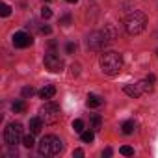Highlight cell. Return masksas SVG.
I'll use <instances>...</instances> for the list:
<instances>
[{
  "instance_id": "6da1fadb",
  "label": "cell",
  "mask_w": 158,
  "mask_h": 158,
  "mask_svg": "<svg viewBox=\"0 0 158 158\" xmlns=\"http://www.w3.org/2000/svg\"><path fill=\"white\" fill-rule=\"evenodd\" d=\"M99 63H101V69H102L104 74L115 76V74H119L121 69H123V56L117 54V52H114V50H110V52H104V54L101 56Z\"/></svg>"
},
{
  "instance_id": "7a4b0ae2",
  "label": "cell",
  "mask_w": 158,
  "mask_h": 158,
  "mask_svg": "<svg viewBox=\"0 0 158 158\" xmlns=\"http://www.w3.org/2000/svg\"><path fill=\"white\" fill-rule=\"evenodd\" d=\"M37 151L43 156H56V154H60L63 151V141L58 136H52V134L50 136H43L39 145H37Z\"/></svg>"
},
{
  "instance_id": "3957f363",
  "label": "cell",
  "mask_w": 158,
  "mask_h": 158,
  "mask_svg": "<svg viewBox=\"0 0 158 158\" xmlns=\"http://www.w3.org/2000/svg\"><path fill=\"white\" fill-rule=\"evenodd\" d=\"M147 15L145 13H141V11H132V13H128V17L125 19V28H127V32L130 34V35H138V34H141V32H145V28H147Z\"/></svg>"
},
{
  "instance_id": "277c9868",
  "label": "cell",
  "mask_w": 158,
  "mask_h": 158,
  "mask_svg": "<svg viewBox=\"0 0 158 158\" xmlns=\"http://www.w3.org/2000/svg\"><path fill=\"white\" fill-rule=\"evenodd\" d=\"M39 114H41L39 117L43 119L45 125H56V123L60 121V117H61L60 104H56V102H52V101H47V102L41 106Z\"/></svg>"
},
{
  "instance_id": "5b68a950",
  "label": "cell",
  "mask_w": 158,
  "mask_h": 158,
  "mask_svg": "<svg viewBox=\"0 0 158 158\" xmlns=\"http://www.w3.org/2000/svg\"><path fill=\"white\" fill-rule=\"evenodd\" d=\"M23 125L21 123H10L8 127H6V130H4V139H6V143L8 145H17V143H21L23 141Z\"/></svg>"
},
{
  "instance_id": "8992f818",
  "label": "cell",
  "mask_w": 158,
  "mask_h": 158,
  "mask_svg": "<svg viewBox=\"0 0 158 158\" xmlns=\"http://www.w3.org/2000/svg\"><path fill=\"white\" fill-rule=\"evenodd\" d=\"M151 88H152V86H151L149 80H139V82H136V84H128V86H125V93L130 95V97H139V95L151 91Z\"/></svg>"
},
{
  "instance_id": "52a82bcc",
  "label": "cell",
  "mask_w": 158,
  "mask_h": 158,
  "mask_svg": "<svg viewBox=\"0 0 158 158\" xmlns=\"http://www.w3.org/2000/svg\"><path fill=\"white\" fill-rule=\"evenodd\" d=\"M108 41H110V39H108V35L104 34V30H102V32H93V34L88 37V47H89L91 50H101Z\"/></svg>"
},
{
  "instance_id": "ba28073f",
  "label": "cell",
  "mask_w": 158,
  "mask_h": 158,
  "mask_svg": "<svg viewBox=\"0 0 158 158\" xmlns=\"http://www.w3.org/2000/svg\"><path fill=\"white\" fill-rule=\"evenodd\" d=\"M45 67L50 73H60L63 69V60L56 52H48V54H45Z\"/></svg>"
},
{
  "instance_id": "9c48e42d",
  "label": "cell",
  "mask_w": 158,
  "mask_h": 158,
  "mask_svg": "<svg viewBox=\"0 0 158 158\" xmlns=\"http://www.w3.org/2000/svg\"><path fill=\"white\" fill-rule=\"evenodd\" d=\"M32 43H34V39H32V35L26 34V32H17V34L13 35V45H15L17 48H26V47H30Z\"/></svg>"
},
{
  "instance_id": "30bf717a",
  "label": "cell",
  "mask_w": 158,
  "mask_h": 158,
  "mask_svg": "<svg viewBox=\"0 0 158 158\" xmlns=\"http://www.w3.org/2000/svg\"><path fill=\"white\" fill-rule=\"evenodd\" d=\"M28 127H30L32 134H41V130H43V119L41 117H32Z\"/></svg>"
},
{
  "instance_id": "8fae6325",
  "label": "cell",
  "mask_w": 158,
  "mask_h": 158,
  "mask_svg": "<svg viewBox=\"0 0 158 158\" xmlns=\"http://www.w3.org/2000/svg\"><path fill=\"white\" fill-rule=\"evenodd\" d=\"M54 95H56V88L54 86H45V88L39 89V97L45 99V101H50Z\"/></svg>"
},
{
  "instance_id": "7c38bea8",
  "label": "cell",
  "mask_w": 158,
  "mask_h": 158,
  "mask_svg": "<svg viewBox=\"0 0 158 158\" xmlns=\"http://www.w3.org/2000/svg\"><path fill=\"white\" fill-rule=\"evenodd\" d=\"M102 102H104V99H101L99 95H93V93H89L88 95V101H86V104L89 108H99V106H102Z\"/></svg>"
},
{
  "instance_id": "4fadbf2b",
  "label": "cell",
  "mask_w": 158,
  "mask_h": 158,
  "mask_svg": "<svg viewBox=\"0 0 158 158\" xmlns=\"http://www.w3.org/2000/svg\"><path fill=\"white\" fill-rule=\"evenodd\" d=\"M80 138H82L84 143H91V141L95 139V134H93V130H84V132L80 134Z\"/></svg>"
},
{
  "instance_id": "5bb4252c",
  "label": "cell",
  "mask_w": 158,
  "mask_h": 158,
  "mask_svg": "<svg viewBox=\"0 0 158 158\" xmlns=\"http://www.w3.org/2000/svg\"><path fill=\"white\" fill-rule=\"evenodd\" d=\"M34 136H35V134H32V132H30L28 136H24V138H23V145H24L26 149H32V147L35 145V141H34Z\"/></svg>"
},
{
  "instance_id": "9a60e30c",
  "label": "cell",
  "mask_w": 158,
  "mask_h": 158,
  "mask_svg": "<svg viewBox=\"0 0 158 158\" xmlns=\"http://www.w3.org/2000/svg\"><path fill=\"white\" fill-rule=\"evenodd\" d=\"M26 110V102L24 101H15L13 102V112L15 114H21V112H24Z\"/></svg>"
},
{
  "instance_id": "2e32d148",
  "label": "cell",
  "mask_w": 158,
  "mask_h": 158,
  "mask_svg": "<svg viewBox=\"0 0 158 158\" xmlns=\"http://www.w3.org/2000/svg\"><path fill=\"white\" fill-rule=\"evenodd\" d=\"M101 123H102L101 115L93 114V115H91V128H93V130H99V128H101Z\"/></svg>"
},
{
  "instance_id": "e0dca14e",
  "label": "cell",
  "mask_w": 158,
  "mask_h": 158,
  "mask_svg": "<svg viewBox=\"0 0 158 158\" xmlns=\"http://www.w3.org/2000/svg\"><path fill=\"white\" fill-rule=\"evenodd\" d=\"M134 127H136V125H134V121H125L121 128H123V132H125V134H132V132H134Z\"/></svg>"
},
{
  "instance_id": "ac0fdd59",
  "label": "cell",
  "mask_w": 158,
  "mask_h": 158,
  "mask_svg": "<svg viewBox=\"0 0 158 158\" xmlns=\"http://www.w3.org/2000/svg\"><path fill=\"white\" fill-rule=\"evenodd\" d=\"M73 128H74V132H84V121L82 119H74L73 121Z\"/></svg>"
},
{
  "instance_id": "d6986e66",
  "label": "cell",
  "mask_w": 158,
  "mask_h": 158,
  "mask_svg": "<svg viewBox=\"0 0 158 158\" xmlns=\"http://www.w3.org/2000/svg\"><path fill=\"white\" fill-rule=\"evenodd\" d=\"M0 15H2V17H10L11 15V6L10 4H2V6H0Z\"/></svg>"
},
{
  "instance_id": "ffe728a7",
  "label": "cell",
  "mask_w": 158,
  "mask_h": 158,
  "mask_svg": "<svg viewBox=\"0 0 158 158\" xmlns=\"http://www.w3.org/2000/svg\"><path fill=\"white\" fill-rule=\"evenodd\" d=\"M119 152H121L123 156H132V154H134V149L128 147V145H123V147L119 149Z\"/></svg>"
},
{
  "instance_id": "44dd1931",
  "label": "cell",
  "mask_w": 158,
  "mask_h": 158,
  "mask_svg": "<svg viewBox=\"0 0 158 158\" xmlns=\"http://www.w3.org/2000/svg\"><path fill=\"white\" fill-rule=\"evenodd\" d=\"M41 17H43V19H50V17H52V10H50L48 6H45V8L41 10Z\"/></svg>"
},
{
  "instance_id": "7402d4cb",
  "label": "cell",
  "mask_w": 158,
  "mask_h": 158,
  "mask_svg": "<svg viewBox=\"0 0 158 158\" xmlns=\"http://www.w3.org/2000/svg\"><path fill=\"white\" fill-rule=\"evenodd\" d=\"M34 95V88H23V97H32Z\"/></svg>"
},
{
  "instance_id": "603a6c76",
  "label": "cell",
  "mask_w": 158,
  "mask_h": 158,
  "mask_svg": "<svg viewBox=\"0 0 158 158\" xmlns=\"http://www.w3.org/2000/svg\"><path fill=\"white\" fill-rule=\"evenodd\" d=\"M65 50H67V54H73V52L76 50V45H74V43H67V47H65Z\"/></svg>"
},
{
  "instance_id": "cb8c5ba5",
  "label": "cell",
  "mask_w": 158,
  "mask_h": 158,
  "mask_svg": "<svg viewBox=\"0 0 158 158\" xmlns=\"http://www.w3.org/2000/svg\"><path fill=\"white\" fill-rule=\"evenodd\" d=\"M63 26H67V24H71V15H65V17H61V21H60Z\"/></svg>"
},
{
  "instance_id": "d4e9b609",
  "label": "cell",
  "mask_w": 158,
  "mask_h": 158,
  "mask_svg": "<svg viewBox=\"0 0 158 158\" xmlns=\"http://www.w3.org/2000/svg\"><path fill=\"white\" fill-rule=\"evenodd\" d=\"M71 69H73V71H71L73 74H78V71H80V65H78V63H73V65H71Z\"/></svg>"
},
{
  "instance_id": "484cf974",
  "label": "cell",
  "mask_w": 158,
  "mask_h": 158,
  "mask_svg": "<svg viewBox=\"0 0 158 158\" xmlns=\"http://www.w3.org/2000/svg\"><path fill=\"white\" fill-rule=\"evenodd\" d=\"M73 154H74V156H78V158H80V156H84V151H82V149H76V151H74Z\"/></svg>"
},
{
  "instance_id": "4316f807",
  "label": "cell",
  "mask_w": 158,
  "mask_h": 158,
  "mask_svg": "<svg viewBox=\"0 0 158 158\" xmlns=\"http://www.w3.org/2000/svg\"><path fill=\"white\" fill-rule=\"evenodd\" d=\"M50 32H52L50 26H43V28H41V34H50Z\"/></svg>"
},
{
  "instance_id": "83f0119b",
  "label": "cell",
  "mask_w": 158,
  "mask_h": 158,
  "mask_svg": "<svg viewBox=\"0 0 158 158\" xmlns=\"http://www.w3.org/2000/svg\"><path fill=\"white\" fill-rule=\"evenodd\" d=\"M102 154H104V156H110V154H112V149H106V151H104Z\"/></svg>"
},
{
  "instance_id": "f1b7e54d",
  "label": "cell",
  "mask_w": 158,
  "mask_h": 158,
  "mask_svg": "<svg viewBox=\"0 0 158 158\" xmlns=\"http://www.w3.org/2000/svg\"><path fill=\"white\" fill-rule=\"evenodd\" d=\"M65 2H71V4H74V2H76V0H65Z\"/></svg>"
},
{
  "instance_id": "f546056e",
  "label": "cell",
  "mask_w": 158,
  "mask_h": 158,
  "mask_svg": "<svg viewBox=\"0 0 158 158\" xmlns=\"http://www.w3.org/2000/svg\"><path fill=\"white\" fill-rule=\"evenodd\" d=\"M156 54H158V50H156Z\"/></svg>"
}]
</instances>
